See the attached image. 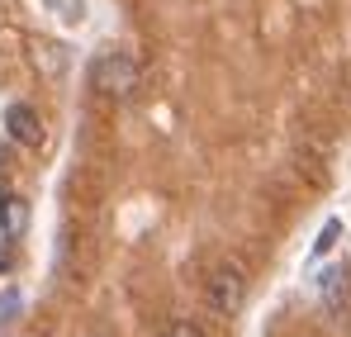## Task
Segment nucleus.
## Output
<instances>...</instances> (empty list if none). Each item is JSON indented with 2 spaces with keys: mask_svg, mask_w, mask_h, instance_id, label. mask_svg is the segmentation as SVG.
Segmentation results:
<instances>
[{
  "mask_svg": "<svg viewBox=\"0 0 351 337\" xmlns=\"http://www.w3.org/2000/svg\"><path fill=\"white\" fill-rule=\"evenodd\" d=\"M90 86H95L100 95L128 100V95H138V86H143V71H138V62L128 53H100L90 62Z\"/></svg>",
  "mask_w": 351,
  "mask_h": 337,
  "instance_id": "1",
  "label": "nucleus"
},
{
  "mask_svg": "<svg viewBox=\"0 0 351 337\" xmlns=\"http://www.w3.org/2000/svg\"><path fill=\"white\" fill-rule=\"evenodd\" d=\"M204 304H209L214 318H233L237 309L247 304V281H242V271H237V266H219V271L209 276Z\"/></svg>",
  "mask_w": 351,
  "mask_h": 337,
  "instance_id": "2",
  "label": "nucleus"
},
{
  "mask_svg": "<svg viewBox=\"0 0 351 337\" xmlns=\"http://www.w3.org/2000/svg\"><path fill=\"white\" fill-rule=\"evenodd\" d=\"M318 299H323V309L328 314H342L351 304V271L347 266H328L323 271V281H318Z\"/></svg>",
  "mask_w": 351,
  "mask_h": 337,
  "instance_id": "3",
  "label": "nucleus"
},
{
  "mask_svg": "<svg viewBox=\"0 0 351 337\" xmlns=\"http://www.w3.org/2000/svg\"><path fill=\"white\" fill-rule=\"evenodd\" d=\"M5 128H10V138L24 143V148H38V143H43V119H38V110H29V105H10V110H5Z\"/></svg>",
  "mask_w": 351,
  "mask_h": 337,
  "instance_id": "4",
  "label": "nucleus"
},
{
  "mask_svg": "<svg viewBox=\"0 0 351 337\" xmlns=\"http://www.w3.org/2000/svg\"><path fill=\"white\" fill-rule=\"evenodd\" d=\"M0 224H5V237H10V242L24 237V228H29V200L5 195V200H0Z\"/></svg>",
  "mask_w": 351,
  "mask_h": 337,
  "instance_id": "5",
  "label": "nucleus"
},
{
  "mask_svg": "<svg viewBox=\"0 0 351 337\" xmlns=\"http://www.w3.org/2000/svg\"><path fill=\"white\" fill-rule=\"evenodd\" d=\"M48 10H58V19H66V24H81L86 19V5L81 0H48Z\"/></svg>",
  "mask_w": 351,
  "mask_h": 337,
  "instance_id": "6",
  "label": "nucleus"
},
{
  "mask_svg": "<svg viewBox=\"0 0 351 337\" xmlns=\"http://www.w3.org/2000/svg\"><path fill=\"white\" fill-rule=\"evenodd\" d=\"M337 237H342V219H328L323 233H318V242H313V252H318V257H323V252H332V242H337Z\"/></svg>",
  "mask_w": 351,
  "mask_h": 337,
  "instance_id": "7",
  "label": "nucleus"
},
{
  "mask_svg": "<svg viewBox=\"0 0 351 337\" xmlns=\"http://www.w3.org/2000/svg\"><path fill=\"white\" fill-rule=\"evenodd\" d=\"M162 337H204V333H199V328H195L190 318H171V323L162 328Z\"/></svg>",
  "mask_w": 351,
  "mask_h": 337,
  "instance_id": "8",
  "label": "nucleus"
},
{
  "mask_svg": "<svg viewBox=\"0 0 351 337\" xmlns=\"http://www.w3.org/2000/svg\"><path fill=\"white\" fill-rule=\"evenodd\" d=\"M14 309H19V299H14V294H5V299H0V314H14Z\"/></svg>",
  "mask_w": 351,
  "mask_h": 337,
  "instance_id": "9",
  "label": "nucleus"
},
{
  "mask_svg": "<svg viewBox=\"0 0 351 337\" xmlns=\"http://www.w3.org/2000/svg\"><path fill=\"white\" fill-rule=\"evenodd\" d=\"M0 266H5V257H0Z\"/></svg>",
  "mask_w": 351,
  "mask_h": 337,
  "instance_id": "10",
  "label": "nucleus"
}]
</instances>
